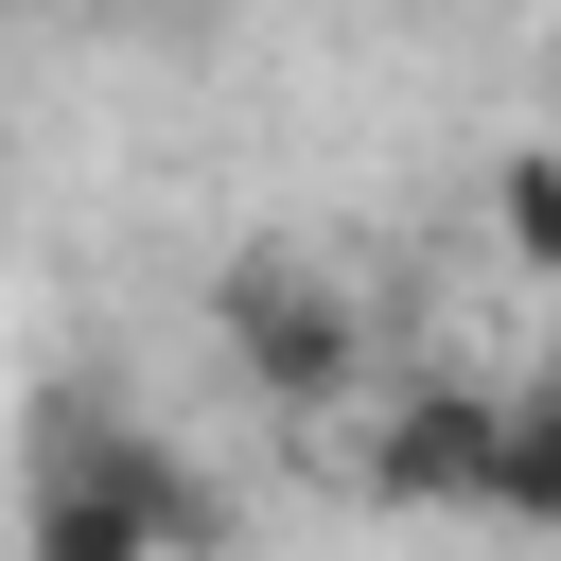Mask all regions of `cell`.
<instances>
[{"label":"cell","mask_w":561,"mask_h":561,"mask_svg":"<svg viewBox=\"0 0 561 561\" xmlns=\"http://www.w3.org/2000/svg\"><path fill=\"white\" fill-rule=\"evenodd\" d=\"M491 228H508V263H526V280H561V140H508Z\"/></svg>","instance_id":"5b68a950"},{"label":"cell","mask_w":561,"mask_h":561,"mask_svg":"<svg viewBox=\"0 0 561 561\" xmlns=\"http://www.w3.org/2000/svg\"><path fill=\"white\" fill-rule=\"evenodd\" d=\"M210 333H228V368H245L280 421H333V403L368 386V316H351V280L298 263V245H245V263L210 280Z\"/></svg>","instance_id":"7a4b0ae2"},{"label":"cell","mask_w":561,"mask_h":561,"mask_svg":"<svg viewBox=\"0 0 561 561\" xmlns=\"http://www.w3.org/2000/svg\"><path fill=\"white\" fill-rule=\"evenodd\" d=\"M491 456H508V386H473V368H421L368 421V491L386 508H491Z\"/></svg>","instance_id":"3957f363"},{"label":"cell","mask_w":561,"mask_h":561,"mask_svg":"<svg viewBox=\"0 0 561 561\" xmlns=\"http://www.w3.org/2000/svg\"><path fill=\"white\" fill-rule=\"evenodd\" d=\"M123 18H210V0H123Z\"/></svg>","instance_id":"8992f818"},{"label":"cell","mask_w":561,"mask_h":561,"mask_svg":"<svg viewBox=\"0 0 561 561\" xmlns=\"http://www.w3.org/2000/svg\"><path fill=\"white\" fill-rule=\"evenodd\" d=\"M543 386H561V316H543Z\"/></svg>","instance_id":"52a82bcc"},{"label":"cell","mask_w":561,"mask_h":561,"mask_svg":"<svg viewBox=\"0 0 561 561\" xmlns=\"http://www.w3.org/2000/svg\"><path fill=\"white\" fill-rule=\"evenodd\" d=\"M508 526H561V386H508V456H491Z\"/></svg>","instance_id":"277c9868"},{"label":"cell","mask_w":561,"mask_h":561,"mask_svg":"<svg viewBox=\"0 0 561 561\" xmlns=\"http://www.w3.org/2000/svg\"><path fill=\"white\" fill-rule=\"evenodd\" d=\"M228 508L175 438L105 421V403H35V491H18V561H193Z\"/></svg>","instance_id":"6da1fadb"}]
</instances>
